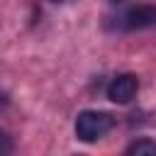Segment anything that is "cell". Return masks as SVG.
Returning a JSON list of instances; mask_svg holds the SVG:
<instances>
[{"instance_id":"5b68a950","label":"cell","mask_w":156,"mask_h":156,"mask_svg":"<svg viewBox=\"0 0 156 156\" xmlns=\"http://www.w3.org/2000/svg\"><path fill=\"white\" fill-rule=\"evenodd\" d=\"M0 141H2V156H10V154H12V141H10V134H7V132H2Z\"/></svg>"},{"instance_id":"6da1fadb","label":"cell","mask_w":156,"mask_h":156,"mask_svg":"<svg viewBox=\"0 0 156 156\" xmlns=\"http://www.w3.org/2000/svg\"><path fill=\"white\" fill-rule=\"evenodd\" d=\"M112 127H115V117L102 110H83V112H78L76 124H73L76 139L83 144H93V141L102 139Z\"/></svg>"},{"instance_id":"8992f818","label":"cell","mask_w":156,"mask_h":156,"mask_svg":"<svg viewBox=\"0 0 156 156\" xmlns=\"http://www.w3.org/2000/svg\"><path fill=\"white\" fill-rule=\"evenodd\" d=\"M49 2H54V5H61V2H68V0H49Z\"/></svg>"},{"instance_id":"52a82bcc","label":"cell","mask_w":156,"mask_h":156,"mask_svg":"<svg viewBox=\"0 0 156 156\" xmlns=\"http://www.w3.org/2000/svg\"><path fill=\"white\" fill-rule=\"evenodd\" d=\"M112 2H124V0H112Z\"/></svg>"},{"instance_id":"277c9868","label":"cell","mask_w":156,"mask_h":156,"mask_svg":"<svg viewBox=\"0 0 156 156\" xmlns=\"http://www.w3.org/2000/svg\"><path fill=\"white\" fill-rule=\"evenodd\" d=\"M124 154H129V156H154L156 154V141H151V139H136V141H132L124 149Z\"/></svg>"},{"instance_id":"7a4b0ae2","label":"cell","mask_w":156,"mask_h":156,"mask_svg":"<svg viewBox=\"0 0 156 156\" xmlns=\"http://www.w3.org/2000/svg\"><path fill=\"white\" fill-rule=\"evenodd\" d=\"M119 32H136V29H149L156 27V5H136L129 7L117 17L115 24Z\"/></svg>"},{"instance_id":"3957f363","label":"cell","mask_w":156,"mask_h":156,"mask_svg":"<svg viewBox=\"0 0 156 156\" xmlns=\"http://www.w3.org/2000/svg\"><path fill=\"white\" fill-rule=\"evenodd\" d=\"M139 93V78L134 73H119L110 80L107 85V98L115 102V105H127L136 98Z\"/></svg>"}]
</instances>
